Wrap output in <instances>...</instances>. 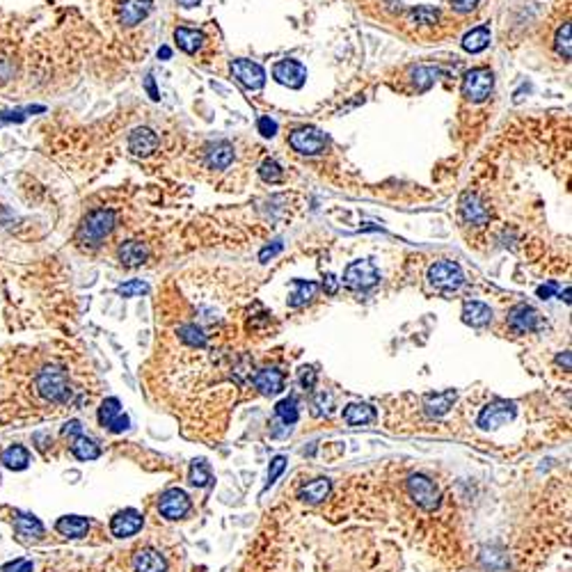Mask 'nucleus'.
Masks as SVG:
<instances>
[{"label": "nucleus", "mask_w": 572, "mask_h": 572, "mask_svg": "<svg viewBox=\"0 0 572 572\" xmlns=\"http://www.w3.org/2000/svg\"><path fill=\"white\" fill-rule=\"evenodd\" d=\"M35 387L44 401L53 405H69L76 399V390L69 380L67 371L60 364H46L35 378Z\"/></svg>", "instance_id": "1"}, {"label": "nucleus", "mask_w": 572, "mask_h": 572, "mask_svg": "<svg viewBox=\"0 0 572 572\" xmlns=\"http://www.w3.org/2000/svg\"><path fill=\"white\" fill-rule=\"evenodd\" d=\"M117 223V216L113 209H97L82 218V223L76 232V241L82 247H99L106 238L113 234Z\"/></svg>", "instance_id": "2"}, {"label": "nucleus", "mask_w": 572, "mask_h": 572, "mask_svg": "<svg viewBox=\"0 0 572 572\" xmlns=\"http://www.w3.org/2000/svg\"><path fill=\"white\" fill-rule=\"evenodd\" d=\"M495 87V76L490 69L485 67H476L472 71L465 73L463 78V94L469 99L472 104H483V101L492 94Z\"/></svg>", "instance_id": "3"}, {"label": "nucleus", "mask_w": 572, "mask_h": 572, "mask_svg": "<svg viewBox=\"0 0 572 572\" xmlns=\"http://www.w3.org/2000/svg\"><path fill=\"white\" fill-rule=\"evenodd\" d=\"M408 495L412 497V502L423 511H435L440 506L437 485L423 474H414V476L408 478Z\"/></svg>", "instance_id": "4"}, {"label": "nucleus", "mask_w": 572, "mask_h": 572, "mask_svg": "<svg viewBox=\"0 0 572 572\" xmlns=\"http://www.w3.org/2000/svg\"><path fill=\"white\" fill-rule=\"evenodd\" d=\"M378 282H380V273H378L375 266L366 259L348 263V268L344 271V284L353 291H366V289H371V286H375Z\"/></svg>", "instance_id": "5"}, {"label": "nucleus", "mask_w": 572, "mask_h": 572, "mask_svg": "<svg viewBox=\"0 0 572 572\" xmlns=\"http://www.w3.org/2000/svg\"><path fill=\"white\" fill-rule=\"evenodd\" d=\"M289 142L295 151L304 156H316L321 151H325V147L330 144L328 135L313 126H304V128H298V131H293Z\"/></svg>", "instance_id": "6"}, {"label": "nucleus", "mask_w": 572, "mask_h": 572, "mask_svg": "<svg viewBox=\"0 0 572 572\" xmlns=\"http://www.w3.org/2000/svg\"><path fill=\"white\" fill-rule=\"evenodd\" d=\"M428 282L440 291H454L458 286H463L465 275L456 261H437L435 266H430Z\"/></svg>", "instance_id": "7"}, {"label": "nucleus", "mask_w": 572, "mask_h": 572, "mask_svg": "<svg viewBox=\"0 0 572 572\" xmlns=\"http://www.w3.org/2000/svg\"><path fill=\"white\" fill-rule=\"evenodd\" d=\"M190 506H192L190 497L183 490H179V487H172V490H168L161 497L158 511L163 518H168V520H181L190 513Z\"/></svg>", "instance_id": "8"}, {"label": "nucleus", "mask_w": 572, "mask_h": 572, "mask_svg": "<svg viewBox=\"0 0 572 572\" xmlns=\"http://www.w3.org/2000/svg\"><path fill=\"white\" fill-rule=\"evenodd\" d=\"M234 78L241 82L245 89H261L266 82V71L261 64L252 60H234L232 62Z\"/></svg>", "instance_id": "9"}, {"label": "nucleus", "mask_w": 572, "mask_h": 572, "mask_svg": "<svg viewBox=\"0 0 572 572\" xmlns=\"http://www.w3.org/2000/svg\"><path fill=\"white\" fill-rule=\"evenodd\" d=\"M515 417V405L509 401H497L492 405L483 408V412L478 414V426L485 430H495L504 426L506 421H511Z\"/></svg>", "instance_id": "10"}, {"label": "nucleus", "mask_w": 572, "mask_h": 572, "mask_svg": "<svg viewBox=\"0 0 572 572\" xmlns=\"http://www.w3.org/2000/svg\"><path fill=\"white\" fill-rule=\"evenodd\" d=\"M273 76L286 87L300 89L304 85V80H307V69H304V64H300L298 60H282L275 64Z\"/></svg>", "instance_id": "11"}, {"label": "nucleus", "mask_w": 572, "mask_h": 572, "mask_svg": "<svg viewBox=\"0 0 572 572\" xmlns=\"http://www.w3.org/2000/svg\"><path fill=\"white\" fill-rule=\"evenodd\" d=\"M99 423L113 433H124L131 421L122 412V405H119L117 399H106L99 408Z\"/></svg>", "instance_id": "12"}, {"label": "nucleus", "mask_w": 572, "mask_h": 572, "mask_svg": "<svg viewBox=\"0 0 572 572\" xmlns=\"http://www.w3.org/2000/svg\"><path fill=\"white\" fill-rule=\"evenodd\" d=\"M142 515L133 511V509H126V511H119L113 520H110V531H113V536L117 538H128V536H135L137 531L142 529Z\"/></svg>", "instance_id": "13"}, {"label": "nucleus", "mask_w": 572, "mask_h": 572, "mask_svg": "<svg viewBox=\"0 0 572 572\" xmlns=\"http://www.w3.org/2000/svg\"><path fill=\"white\" fill-rule=\"evenodd\" d=\"M509 325L524 335V332H533L540 328V313L531 307V304H518L509 311Z\"/></svg>", "instance_id": "14"}, {"label": "nucleus", "mask_w": 572, "mask_h": 572, "mask_svg": "<svg viewBox=\"0 0 572 572\" xmlns=\"http://www.w3.org/2000/svg\"><path fill=\"white\" fill-rule=\"evenodd\" d=\"M156 149H158V135H156L151 128H135V131L128 135V151L133 156H151Z\"/></svg>", "instance_id": "15"}, {"label": "nucleus", "mask_w": 572, "mask_h": 572, "mask_svg": "<svg viewBox=\"0 0 572 572\" xmlns=\"http://www.w3.org/2000/svg\"><path fill=\"white\" fill-rule=\"evenodd\" d=\"M117 259L122 261V266H126V268H137V266H142L149 259V247L140 241H126L119 245Z\"/></svg>", "instance_id": "16"}, {"label": "nucleus", "mask_w": 572, "mask_h": 572, "mask_svg": "<svg viewBox=\"0 0 572 572\" xmlns=\"http://www.w3.org/2000/svg\"><path fill=\"white\" fill-rule=\"evenodd\" d=\"M252 383L261 394L275 396L284 390V373L280 368H261V371L252 378Z\"/></svg>", "instance_id": "17"}, {"label": "nucleus", "mask_w": 572, "mask_h": 572, "mask_svg": "<svg viewBox=\"0 0 572 572\" xmlns=\"http://www.w3.org/2000/svg\"><path fill=\"white\" fill-rule=\"evenodd\" d=\"M133 570L135 572H168V564H165L161 552H156L151 547H142L133 557Z\"/></svg>", "instance_id": "18"}, {"label": "nucleus", "mask_w": 572, "mask_h": 572, "mask_svg": "<svg viewBox=\"0 0 572 572\" xmlns=\"http://www.w3.org/2000/svg\"><path fill=\"white\" fill-rule=\"evenodd\" d=\"M460 213L467 220L469 225H485L490 213H487V209L481 204V199L476 195H465L460 199Z\"/></svg>", "instance_id": "19"}, {"label": "nucleus", "mask_w": 572, "mask_h": 572, "mask_svg": "<svg viewBox=\"0 0 572 572\" xmlns=\"http://www.w3.org/2000/svg\"><path fill=\"white\" fill-rule=\"evenodd\" d=\"M151 12V3L149 0H126V3L122 5V14H119V21H122L124 25H137L142 21V18H147Z\"/></svg>", "instance_id": "20"}, {"label": "nucleus", "mask_w": 572, "mask_h": 572, "mask_svg": "<svg viewBox=\"0 0 572 572\" xmlns=\"http://www.w3.org/2000/svg\"><path fill=\"white\" fill-rule=\"evenodd\" d=\"M55 531L67 538H82L89 531V520L78 518V515H64V518L55 522Z\"/></svg>", "instance_id": "21"}, {"label": "nucleus", "mask_w": 572, "mask_h": 572, "mask_svg": "<svg viewBox=\"0 0 572 572\" xmlns=\"http://www.w3.org/2000/svg\"><path fill=\"white\" fill-rule=\"evenodd\" d=\"M232 161H234V147L229 144V142H216V144L209 147V151H206L209 168L225 170V168H229V165H232Z\"/></svg>", "instance_id": "22"}, {"label": "nucleus", "mask_w": 572, "mask_h": 572, "mask_svg": "<svg viewBox=\"0 0 572 572\" xmlns=\"http://www.w3.org/2000/svg\"><path fill=\"white\" fill-rule=\"evenodd\" d=\"M463 321L472 328H483L492 321V309L483 302H465Z\"/></svg>", "instance_id": "23"}, {"label": "nucleus", "mask_w": 572, "mask_h": 572, "mask_svg": "<svg viewBox=\"0 0 572 572\" xmlns=\"http://www.w3.org/2000/svg\"><path fill=\"white\" fill-rule=\"evenodd\" d=\"M0 463L7 469H14V472H21L27 465H30V451L21 444H12L7 447L3 454H0Z\"/></svg>", "instance_id": "24"}, {"label": "nucleus", "mask_w": 572, "mask_h": 572, "mask_svg": "<svg viewBox=\"0 0 572 572\" xmlns=\"http://www.w3.org/2000/svg\"><path fill=\"white\" fill-rule=\"evenodd\" d=\"M344 421L350 426H364L375 421V410L366 403H350L344 410Z\"/></svg>", "instance_id": "25"}, {"label": "nucleus", "mask_w": 572, "mask_h": 572, "mask_svg": "<svg viewBox=\"0 0 572 572\" xmlns=\"http://www.w3.org/2000/svg\"><path fill=\"white\" fill-rule=\"evenodd\" d=\"M174 39H177L179 49L183 53H197L201 49V44H204V35L199 30H192V27H177L174 30Z\"/></svg>", "instance_id": "26"}, {"label": "nucleus", "mask_w": 572, "mask_h": 572, "mask_svg": "<svg viewBox=\"0 0 572 572\" xmlns=\"http://www.w3.org/2000/svg\"><path fill=\"white\" fill-rule=\"evenodd\" d=\"M456 392L454 390H449L444 394H435V396H428L426 403H423V408H426V412L430 414V417H440V414H444L449 412V408L454 405L456 401Z\"/></svg>", "instance_id": "27"}, {"label": "nucleus", "mask_w": 572, "mask_h": 572, "mask_svg": "<svg viewBox=\"0 0 572 572\" xmlns=\"http://www.w3.org/2000/svg\"><path fill=\"white\" fill-rule=\"evenodd\" d=\"M487 44H490V30H487L485 25L474 27L472 32H467L463 37V49L467 53H481L487 49Z\"/></svg>", "instance_id": "28"}, {"label": "nucleus", "mask_w": 572, "mask_h": 572, "mask_svg": "<svg viewBox=\"0 0 572 572\" xmlns=\"http://www.w3.org/2000/svg\"><path fill=\"white\" fill-rule=\"evenodd\" d=\"M293 286H295V291L289 298V307H302V304H307L318 291V284L307 282V280H293Z\"/></svg>", "instance_id": "29"}, {"label": "nucleus", "mask_w": 572, "mask_h": 572, "mask_svg": "<svg viewBox=\"0 0 572 572\" xmlns=\"http://www.w3.org/2000/svg\"><path fill=\"white\" fill-rule=\"evenodd\" d=\"M330 487H332L330 478H316V481H311L309 485L302 487V490H300V499L309 502V504H318V502H323L328 497Z\"/></svg>", "instance_id": "30"}, {"label": "nucleus", "mask_w": 572, "mask_h": 572, "mask_svg": "<svg viewBox=\"0 0 572 572\" xmlns=\"http://www.w3.org/2000/svg\"><path fill=\"white\" fill-rule=\"evenodd\" d=\"M71 454L78 460H97L101 456V449L97 447V442H92L85 435H78L71 442Z\"/></svg>", "instance_id": "31"}, {"label": "nucleus", "mask_w": 572, "mask_h": 572, "mask_svg": "<svg viewBox=\"0 0 572 572\" xmlns=\"http://www.w3.org/2000/svg\"><path fill=\"white\" fill-rule=\"evenodd\" d=\"M16 531L21 536H30V538H39L44 536V527L42 522L30 513H16Z\"/></svg>", "instance_id": "32"}, {"label": "nucleus", "mask_w": 572, "mask_h": 572, "mask_svg": "<svg viewBox=\"0 0 572 572\" xmlns=\"http://www.w3.org/2000/svg\"><path fill=\"white\" fill-rule=\"evenodd\" d=\"M179 337H181V341H186V344L192 346V348H204L209 344L204 330H201L199 325H192V323H190V325L179 328Z\"/></svg>", "instance_id": "33"}, {"label": "nucleus", "mask_w": 572, "mask_h": 572, "mask_svg": "<svg viewBox=\"0 0 572 572\" xmlns=\"http://www.w3.org/2000/svg\"><path fill=\"white\" fill-rule=\"evenodd\" d=\"M275 414L286 423V426H291V423L298 421V401L293 399V396H289V399H284L280 401L278 405H275Z\"/></svg>", "instance_id": "34"}, {"label": "nucleus", "mask_w": 572, "mask_h": 572, "mask_svg": "<svg viewBox=\"0 0 572 572\" xmlns=\"http://www.w3.org/2000/svg\"><path fill=\"white\" fill-rule=\"evenodd\" d=\"M440 76V69H433V67H417L414 69V85H417L419 92H426L433 82L437 80Z\"/></svg>", "instance_id": "35"}, {"label": "nucleus", "mask_w": 572, "mask_h": 572, "mask_svg": "<svg viewBox=\"0 0 572 572\" xmlns=\"http://www.w3.org/2000/svg\"><path fill=\"white\" fill-rule=\"evenodd\" d=\"M144 293H149V284L142 280H131L117 286V295H122V298H135V295H144Z\"/></svg>", "instance_id": "36"}, {"label": "nucleus", "mask_w": 572, "mask_h": 572, "mask_svg": "<svg viewBox=\"0 0 572 572\" xmlns=\"http://www.w3.org/2000/svg\"><path fill=\"white\" fill-rule=\"evenodd\" d=\"M259 177L266 181V183H278V181H282V177H284V172H282V168H280V163L278 161H263L261 163V168H259Z\"/></svg>", "instance_id": "37"}, {"label": "nucleus", "mask_w": 572, "mask_h": 572, "mask_svg": "<svg viewBox=\"0 0 572 572\" xmlns=\"http://www.w3.org/2000/svg\"><path fill=\"white\" fill-rule=\"evenodd\" d=\"M27 113H44V106H27V108H16L0 113V122H23Z\"/></svg>", "instance_id": "38"}, {"label": "nucleus", "mask_w": 572, "mask_h": 572, "mask_svg": "<svg viewBox=\"0 0 572 572\" xmlns=\"http://www.w3.org/2000/svg\"><path fill=\"white\" fill-rule=\"evenodd\" d=\"M190 481L199 485V487H204L211 483V472H209V467L204 460H197V463H192V469H190Z\"/></svg>", "instance_id": "39"}, {"label": "nucleus", "mask_w": 572, "mask_h": 572, "mask_svg": "<svg viewBox=\"0 0 572 572\" xmlns=\"http://www.w3.org/2000/svg\"><path fill=\"white\" fill-rule=\"evenodd\" d=\"M557 51L564 60H570V23H564V27L557 32Z\"/></svg>", "instance_id": "40"}, {"label": "nucleus", "mask_w": 572, "mask_h": 572, "mask_svg": "<svg viewBox=\"0 0 572 572\" xmlns=\"http://www.w3.org/2000/svg\"><path fill=\"white\" fill-rule=\"evenodd\" d=\"M414 21L421 23V25H433V23H437V12L435 9H430V7H419V9H414Z\"/></svg>", "instance_id": "41"}, {"label": "nucleus", "mask_w": 572, "mask_h": 572, "mask_svg": "<svg viewBox=\"0 0 572 572\" xmlns=\"http://www.w3.org/2000/svg\"><path fill=\"white\" fill-rule=\"evenodd\" d=\"M284 469H286V458L284 456H275L271 460V467H268V487L278 481V476L284 472Z\"/></svg>", "instance_id": "42"}, {"label": "nucleus", "mask_w": 572, "mask_h": 572, "mask_svg": "<svg viewBox=\"0 0 572 572\" xmlns=\"http://www.w3.org/2000/svg\"><path fill=\"white\" fill-rule=\"evenodd\" d=\"M256 128H259V133L263 137H273L275 133H278V124H275L271 117H261L259 122H256Z\"/></svg>", "instance_id": "43"}, {"label": "nucleus", "mask_w": 572, "mask_h": 572, "mask_svg": "<svg viewBox=\"0 0 572 572\" xmlns=\"http://www.w3.org/2000/svg\"><path fill=\"white\" fill-rule=\"evenodd\" d=\"M282 241H275L273 245H268V247H263V250L259 252V261L261 263H268V259H273V256H278L280 252H282Z\"/></svg>", "instance_id": "44"}, {"label": "nucleus", "mask_w": 572, "mask_h": 572, "mask_svg": "<svg viewBox=\"0 0 572 572\" xmlns=\"http://www.w3.org/2000/svg\"><path fill=\"white\" fill-rule=\"evenodd\" d=\"M451 5H454L456 12L467 14V12H472V9L478 5V0H451Z\"/></svg>", "instance_id": "45"}, {"label": "nucleus", "mask_w": 572, "mask_h": 572, "mask_svg": "<svg viewBox=\"0 0 572 572\" xmlns=\"http://www.w3.org/2000/svg\"><path fill=\"white\" fill-rule=\"evenodd\" d=\"M300 383H302L304 390H313V383H316V373H313V368H302Z\"/></svg>", "instance_id": "46"}, {"label": "nucleus", "mask_w": 572, "mask_h": 572, "mask_svg": "<svg viewBox=\"0 0 572 572\" xmlns=\"http://www.w3.org/2000/svg\"><path fill=\"white\" fill-rule=\"evenodd\" d=\"M559 291V286H557V282H549V284H545V286H540L538 289V298H542V300H547V298H552V295H554Z\"/></svg>", "instance_id": "47"}, {"label": "nucleus", "mask_w": 572, "mask_h": 572, "mask_svg": "<svg viewBox=\"0 0 572 572\" xmlns=\"http://www.w3.org/2000/svg\"><path fill=\"white\" fill-rule=\"evenodd\" d=\"M80 433H82V426H80V421H76V419L69 421L67 426L62 428V435H76V437H78Z\"/></svg>", "instance_id": "48"}, {"label": "nucleus", "mask_w": 572, "mask_h": 572, "mask_svg": "<svg viewBox=\"0 0 572 572\" xmlns=\"http://www.w3.org/2000/svg\"><path fill=\"white\" fill-rule=\"evenodd\" d=\"M144 87H147V92H149V97H151L154 101H158V99H161L158 89H156V78L151 76V73H149V76L144 78Z\"/></svg>", "instance_id": "49"}, {"label": "nucleus", "mask_w": 572, "mask_h": 572, "mask_svg": "<svg viewBox=\"0 0 572 572\" xmlns=\"http://www.w3.org/2000/svg\"><path fill=\"white\" fill-rule=\"evenodd\" d=\"M12 73H14L12 62H9V60H0V80H9V78H12Z\"/></svg>", "instance_id": "50"}, {"label": "nucleus", "mask_w": 572, "mask_h": 572, "mask_svg": "<svg viewBox=\"0 0 572 572\" xmlns=\"http://www.w3.org/2000/svg\"><path fill=\"white\" fill-rule=\"evenodd\" d=\"M323 289H325V293L335 295V293H337V289H339V280L335 278V275H328L325 282H323Z\"/></svg>", "instance_id": "51"}, {"label": "nucleus", "mask_w": 572, "mask_h": 572, "mask_svg": "<svg viewBox=\"0 0 572 572\" xmlns=\"http://www.w3.org/2000/svg\"><path fill=\"white\" fill-rule=\"evenodd\" d=\"M559 364H566V371H570V353L566 350V355H559V359H557Z\"/></svg>", "instance_id": "52"}, {"label": "nucleus", "mask_w": 572, "mask_h": 572, "mask_svg": "<svg viewBox=\"0 0 572 572\" xmlns=\"http://www.w3.org/2000/svg\"><path fill=\"white\" fill-rule=\"evenodd\" d=\"M158 58H161V60H170V58H172V51L168 49V46H163V49L158 51Z\"/></svg>", "instance_id": "53"}, {"label": "nucleus", "mask_w": 572, "mask_h": 572, "mask_svg": "<svg viewBox=\"0 0 572 572\" xmlns=\"http://www.w3.org/2000/svg\"><path fill=\"white\" fill-rule=\"evenodd\" d=\"M177 3L181 7H195V5H199V0H177Z\"/></svg>", "instance_id": "54"}, {"label": "nucleus", "mask_w": 572, "mask_h": 572, "mask_svg": "<svg viewBox=\"0 0 572 572\" xmlns=\"http://www.w3.org/2000/svg\"><path fill=\"white\" fill-rule=\"evenodd\" d=\"M16 572H32V564L30 561H23L21 568H16Z\"/></svg>", "instance_id": "55"}, {"label": "nucleus", "mask_w": 572, "mask_h": 572, "mask_svg": "<svg viewBox=\"0 0 572 572\" xmlns=\"http://www.w3.org/2000/svg\"><path fill=\"white\" fill-rule=\"evenodd\" d=\"M561 300H566V302H570V286H566V291L561 293Z\"/></svg>", "instance_id": "56"}]
</instances>
